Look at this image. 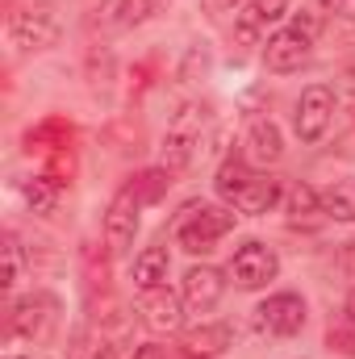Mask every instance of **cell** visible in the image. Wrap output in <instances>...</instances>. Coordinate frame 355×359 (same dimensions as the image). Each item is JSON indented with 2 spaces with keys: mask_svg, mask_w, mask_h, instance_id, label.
I'll use <instances>...</instances> for the list:
<instances>
[{
  "mask_svg": "<svg viewBox=\"0 0 355 359\" xmlns=\"http://www.w3.org/2000/svg\"><path fill=\"white\" fill-rule=\"evenodd\" d=\"M217 196L239 209V213H272L280 205V180L264 176V172H251L243 159H226L217 168V180H213Z\"/></svg>",
  "mask_w": 355,
  "mask_h": 359,
  "instance_id": "1",
  "label": "cell"
},
{
  "mask_svg": "<svg viewBox=\"0 0 355 359\" xmlns=\"http://www.w3.org/2000/svg\"><path fill=\"white\" fill-rule=\"evenodd\" d=\"M234 222H239L234 209H222V205H192V209H184V217H180L176 238L188 255H209V251L234 230Z\"/></svg>",
  "mask_w": 355,
  "mask_h": 359,
  "instance_id": "2",
  "label": "cell"
},
{
  "mask_svg": "<svg viewBox=\"0 0 355 359\" xmlns=\"http://www.w3.org/2000/svg\"><path fill=\"white\" fill-rule=\"evenodd\" d=\"M314 34H318V21L314 17H297L293 25H284L280 34H272L264 46V63L267 72H297L301 63H309V46H314Z\"/></svg>",
  "mask_w": 355,
  "mask_h": 359,
  "instance_id": "3",
  "label": "cell"
},
{
  "mask_svg": "<svg viewBox=\"0 0 355 359\" xmlns=\"http://www.w3.org/2000/svg\"><path fill=\"white\" fill-rule=\"evenodd\" d=\"M8 38L17 50H51L59 42V17L51 4H25L8 17Z\"/></svg>",
  "mask_w": 355,
  "mask_h": 359,
  "instance_id": "4",
  "label": "cell"
},
{
  "mask_svg": "<svg viewBox=\"0 0 355 359\" xmlns=\"http://www.w3.org/2000/svg\"><path fill=\"white\" fill-rule=\"evenodd\" d=\"M201 121H205V113L192 109V104L176 113V121L168 126V138H163V155H159L163 172H184L192 163L196 142H201Z\"/></svg>",
  "mask_w": 355,
  "mask_h": 359,
  "instance_id": "5",
  "label": "cell"
},
{
  "mask_svg": "<svg viewBox=\"0 0 355 359\" xmlns=\"http://www.w3.org/2000/svg\"><path fill=\"white\" fill-rule=\"evenodd\" d=\"M276 271H280V259H276V251L264 247V243H243V247L234 251V259H230V280H234L239 288H247V292L272 284Z\"/></svg>",
  "mask_w": 355,
  "mask_h": 359,
  "instance_id": "6",
  "label": "cell"
},
{
  "mask_svg": "<svg viewBox=\"0 0 355 359\" xmlns=\"http://www.w3.org/2000/svg\"><path fill=\"white\" fill-rule=\"evenodd\" d=\"M335 121V92L326 84H309L297 100V138L301 142H318Z\"/></svg>",
  "mask_w": 355,
  "mask_h": 359,
  "instance_id": "7",
  "label": "cell"
},
{
  "mask_svg": "<svg viewBox=\"0 0 355 359\" xmlns=\"http://www.w3.org/2000/svg\"><path fill=\"white\" fill-rule=\"evenodd\" d=\"M255 322L264 334H276V339H293L301 326H305V301L297 292H276L267 297L264 305L255 309Z\"/></svg>",
  "mask_w": 355,
  "mask_h": 359,
  "instance_id": "8",
  "label": "cell"
},
{
  "mask_svg": "<svg viewBox=\"0 0 355 359\" xmlns=\"http://www.w3.org/2000/svg\"><path fill=\"white\" fill-rule=\"evenodd\" d=\"M138 205H142V196L134 188H121L113 196V205L105 213V243H109V251H117V255L130 251V243L138 234Z\"/></svg>",
  "mask_w": 355,
  "mask_h": 359,
  "instance_id": "9",
  "label": "cell"
},
{
  "mask_svg": "<svg viewBox=\"0 0 355 359\" xmlns=\"http://www.w3.org/2000/svg\"><path fill=\"white\" fill-rule=\"evenodd\" d=\"M138 313H142V322H147L151 330L176 334L180 326H184V297H176L168 284H163V288H147L142 301H138Z\"/></svg>",
  "mask_w": 355,
  "mask_h": 359,
  "instance_id": "10",
  "label": "cell"
},
{
  "mask_svg": "<svg viewBox=\"0 0 355 359\" xmlns=\"http://www.w3.org/2000/svg\"><path fill=\"white\" fill-rule=\"evenodd\" d=\"M55 297H46V292H34V297H21L13 309H8V326L17 330V334H25V339H42L46 330H51V322H55Z\"/></svg>",
  "mask_w": 355,
  "mask_h": 359,
  "instance_id": "11",
  "label": "cell"
},
{
  "mask_svg": "<svg viewBox=\"0 0 355 359\" xmlns=\"http://www.w3.org/2000/svg\"><path fill=\"white\" fill-rule=\"evenodd\" d=\"M222 292H226V276H222L217 268L201 264V268L184 271V288H180V297H184V305H188V309L205 313V309H213V305L222 301Z\"/></svg>",
  "mask_w": 355,
  "mask_h": 359,
  "instance_id": "12",
  "label": "cell"
},
{
  "mask_svg": "<svg viewBox=\"0 0 355 359\" xmlns=\"http://www.w3.org/2000/svg\"><path fill=\"white\" fill-rule=\"evenodd\" d=\"M230 343H234V334H230V326H222V322H209V326L184 330V339H180V347H184V355L188 359H217Z\"/></svg>",
  "mask_w": 355,
  "mask_h": 359,
  "instance_id": "13",
  "label": "cell"
},
{
  "mask_svg": "<svg viewBox=\"0 0 355 359\" xmlns=\"http://www.w3.org/2000/svg\"><path fill=\"white\" fill-rule=\"evenodd\" d=\"M284 13H288V0H251L243 8V17H239V38L243 42H255L267 25H276Z\"/></svg>",
  "mask_w": 355,
  "mask_h": 359,
  "instance_id": "14",
  "label": "cell"
},
{
  "mask_svg": "<svg viewBox=\"0 0 355 359\" xmlns=\"http://www.w3.org/2000/svg\"><path fill=\"white\" fill-rule=\"evenodd\" d=\"M247 151H251L255 163H280V155H284V138H280L276 121L255 117V121L247 126Z\"/></svg>",
  "mask_w": 355,
  "mask_h": 359,
  "instance_id": "15",
  "label": "cell"
},
{
  "mask_svg": "<svg viewBox=\"0 0 355 359\" xmlns=\"http://www.w3.org/2000/svg\"><path fill=\"white\" fill-rule=\"evenodd\" d=\"M168 268H172V259H168V247H147V251L134 259V284H138L142 292H147V288H163Z\"/></svg>",
  "mask_w": 355,
  "mask_h": 359,
  "instance_id": "16",
  "label": "cell"
},
{
  "mask_svg": "<svg viewBox=\"0 0 355 359\" xmlns=\"http://www.w3.org/2000/svg\"><path fill=\"white\" fill-rule=\"evenodd\" d=\"M151 13H155V0H109L100 8V21L113 29H130V25H142Z\"/></svg>",
  "mask_w": 355,
  "mask_h": 359,
  "instance_id": "17",
  "label": "cell"
},
{
  "mask_svg": "<svg viewBox=\"0 0 355 359\" xmlns=\"http://www.w3.org/2000/svg\"><path fill=\"white\" fill-rule=\"evenodd\" d=\"M322 217L355 222V180H339L322 192Z\"/></svg>",
  "mask_w": 355,
  "mask_h": 359,
  "instance_id": "18",
  "label": "cell"
},
{
  "mask_svg": "<svg viewBox=\"0 0 355 359\" xmlns=\"http://www.w3.org/2000/svg\"><path fill=\"white\" fill-rule=\"evenodd\" d=\"M21 196H25V205L34 209V213H55V205H59V184L51 176H34L21 184Z\"/></svg>",
  "mask_w": 355,
  "mask_h": 359,
  "instance_id": "19",
  "label": "cell"
},
{
  "mask_svg": "<svg viewBox=\"0 0 355 359\" xmlns=\"http://www.w3.org/2000/svg\"><path fill=\"white\" fill-rule=\"evenodd\" d=\"M288 213L301 222V217H314V213H322V192H314L309 184H297L293 192H288Z\"/></svg>",
  "mask_w": 355,
  "mask_h": 359,
  "instance_id": "20",
  "label": "cell"
},
{
  "mask_svg": "<svg viewBox=\"0 0 355 359\" xmlns=\"http://www.w3.org/2000/svg\"><path fill=\"white\" fill-rule=\"evenodd\" d=\"M21 280V247H17V238L13 234H4V288H13Z\"/></svg>",
  "mask_w": 355,
  "mask_h": 359,
  "instance_id": "21",
  "label": "cell"
},
{
  "mask_svg": "<svg viewBox=\"0 0 355 359\" xmlns=\"http://www.w3.org/2000/svg\"><path fill=\"white\" fill-rule=\"evenodd\" d=\"M130 359H163V347H155V343H147V347H134V355Z\"/></svg>",
  "mask_w": 355,
  "mask_h": 359,
  "instance_id": "22",
  "label": "cell"
},
{
  "mask_svg": "<svg viewBox=\"0 0 355 359\" xmlns=\"http://www.w3.org/2000/svg\"><path fill=\"white\" fill-rule=\"evenodd\" d=\"M92 359H117V351H113V347H109V343H100V347H96V351H92Z\"/></svg>",
  "mask_w": 355,
  "mask_h": 359,
  "instance_id": "23",
  "label": "cell"
},
{
  "mask_svg": "<svg viewBox=\"0 0 355 359\" xmlns=\"http://www.w3.org/2000/svg\"><path fill=\"white\" fill-rule=\"evenodd\" d=\"M347 318L355 322V288H351V297H347Z\"/></svg>",
  "mask_w": 355,
  "mask_h": 359,
  "instance_id": "24",
  "label": "cell"
},
{
  "mask_svg": "<svg viewBox=\"0 0 355 359\" xmlns=\"http://www.w3.org/2000/svg\"><path fill=\"white\" fill-rule=\"evenodd\" d=\"M13 359H17V355H13Z\"/></svg>",
  "mask_w": 355,
  "mask_h": 359,
  "instance_id": "25",
  "label": "cell"
}]
</instances>
